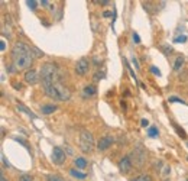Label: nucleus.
Listing matches in <instances>:
<instances>
[{"label": "nucleus", "mask_w": 188, "mask_h": 181, "mask_svg": "<svg viewBox=\"0 0 188 181\" xmlns=\"http://www.w3.org/2000/svg\"><path fill=\"white\" fill-rule=\"evenodd\" d=\"M35 55L32 48L25 42H16L12 48V64L16 70H28L32 65Z\"/></svg>", "instance_id": "nucleus-1"}, {"label": "nucleus", "mask_w": 188, "mask_h": 181, "mask_svg": "<svg viewBox=\"0 0 188 181\" xmlns=\"http://www.w3.org/2000/svg\"><path fill=\"white\" fill-rule=\"evenodd\" d=\"M48 97H51L56 101H67L71 99V91L68 90V87H65L61 81L58 83H52V84H47L42 86Z\"/></svg>", "instance_id": "nucleus-2"}, {"label": "nucleus", "mask_w": 188, "mask_h": 181, "mask_svg": "<svg viewBox=\"0 0 188 181\" xmlns=\"http://www.w3.org/2000/svg\"><path fill=\"white\" fill-rule=\"evenodd\" d=\"M41 81H42V86L61 81V71H59V68L56 67L55 64H52V62L43 64L42 68H41Z\"/></svg>", "instance_id": "nucleus-3"}, {"label": "nucleus", "mask_w": 188, "mask_h": 181, "mask_svg": "<svg viewBox=\"0 0 188 181\" xmlns=\"http://www.w3.org/2000/svg\"><path fill=\"white\" fill-rule=\"evenodd\" d=\"M96 141L91 132L88 130H81L80 134V148L83 149V152H93Z\"/></svg>", "instance_id": "nucleus-4"}, {"label": "nucleus", "mask_w": 188, "mask_h": 181, "mask_svg": "<svg viewBox=\"0 0 188 181\" xmlns=\"http://www.w3.org/2000/svg\"><path fill=\"white\" fill-rule=\"evenodd\" d=\"M52 161H54V164H56V165H62L64 162H65V152H64V149L59 146H54V149H52Z\"/></svg>", "instance_id": "nucleus-5"}, {"label": "nucleus", "mask_w": 188, "mask_h": 181, "mask_svg": "<svg viewBox=\"0 0 188 181\" xmlns=\"http://www.w3.org/2000/svg\"><path fill=\"white\" fill-rule=\"evenodd\" d=\"M90 70V61L87 58H80L78 61H77V65H75V72L78 74V76H85Z\"/></svg>", "instance_id": "nucleus-6"}, {"label": "nucleus", "mask_w": 188, "mask_h": 181, "mask_svg": "<svg viewBox=\"0 0 188 181\" xmlns=\"http://www.w3.org/2000/svg\"><path fill=\"white\" fill-rule=\"evenodd\" d=\"M132 168H133V162H132V159H130V157H129V155L123 157L122 159L119 161V170H120L123 174H127Z\"/></svg>", "instance_id": "nucleus-7"}, {"label": "nucleus", "mask_w": 188, "mask_h": 181, "mask_svg": "<svg viewBox=\"0 0 188 181\" xmlns=\"http://www.w3.org/2000/svg\"><path fill=\"white\" fill-rule=\"evenodd\" d=\"M113 142H114V139H113L112 136L106 135L103 138H100V141L97 142V149H99V151H107L108 148L113 145Z\"/></svg>", "instance_id": "nucleus-8"}, {"label": "nucleus", "mask_w": 188, "mask_h": 181, "mask_svg": "<svg viewBox=\"0 0 188 181\" xmlns=\"http://www.w3.org/2000/svg\"><path fill=\"white\" fill-rule=\"evenodd\" d=\"M25 81L28 83V84H36L38 83V72L35 70H28V71L25 72Z\"/></svg>", "instance_id": "nucleus-9"}, {"label": "nucleus", "mask_w": 188, "mask_h": 181, "mask_svg": "<svg viewBox=\"0 0 188 181\" xmlns=\"http://www.w3.org/2000/svg\"><path fill=\"white\" fill-rule=\"evenodd\" d=\"M96 93H97V88H96V86H93V84L85 86L84 90H83V96H84V97H91V96H94Z\"/></svg>", "instance_id": "nucleus-10"}, {"label": "nucleus", "mask_w": 188, "mask_h": 181, "mask_svg": "<svg viewBox=\"0 0 188 181\" xmlns=\"http://www.w3.org/2000/svg\"><path fill=\"white\" fill-rule=\"evenodd\" d=\"M184 62H185V58L182 55H178L174 61V71H181V68L184 67Z\"/></svg>", "instance_id": "nucleus-11"}, {"label": "nucleus", "mask_w": 188, "mask_h": 181, "mask_svg": "<svg viewBox=\"0 0 188 181\" xmlns=\"http://www.w3.org/2000/svg\"><path fill=\"white\" fill-rule=\"evenodd\" d=\"M56 109H58V106H55V105H43L42 107H41L43 114H51V113H54V112H56Z\"/></svg>", "instance_id": "nucleus-12"}, {"label": "nucleus", "mask_w": 188, "mask_h": 181, "mask_svg": "<svg viewBox=\"0 0 188 181\" xmlns=\"http://www.w3.org/2000/svg\"><path fill=\"white\" fill-rule=\"evenodd\" d=\"M74 165L77 170H84L88 164H87V159H85V158H77L74 161Z\"/></svg>", "instance_id": "nucleus-13"}, {"label": "nucleus", "mask_w": 188, "mask_h": 181, "mask_svg": "<svg viewBox=\"0 0 188 181\" xmlns=\"http://www.w3.org/2000/svg\"><path fill=\"white\" fill-rule=\"evenodd\" d=\"M70 174L74 177V178H77V180H85V177H87L84 172L78 171L77 168H72V170H70Z\"/></svg>", "instance_id": "nucleus-14"}, {"label": "nucleus", "mask_w": 188, "mask_h": 181, "mask_svg": "<svg viewBox=\"0 0 188 181\" xmlns=\"http://www.w3.org/2000/svg\"><path fill=\"white\" fill-rule=\"evenodd\" d=\"M18 109L20 110V112H23V113H26L29 116V117H32V119H36V114L33 113V112H31L29 109H26V106H23L22 103H19L18 105Z\"/></svg>", "instance_id": "nucleus-15"}, {"label": "nucleus", "mask_w": 188, "mask_h": 181, "mask_svg": "<svg viewBox=\"0 0 188 181\" xmlns=\"http://www.w3.org/2000/svg\"><path fill=\"white\" fill-rule=\"evenodd\" d=\"M148 136H149V138H158V136H159L158 128H156V126H150V128L148 129Z\"/></svg>", "instance_id": "nucleus-16"}, {"label": "nucleus", "mask_w": 188, "mask_h": 181, "mask_svg": "<svg viewBox=\"0 0 188 181\" xmlns=\"http://www.w3.org/2000/svg\"><path fill=\"white\" fill-rule=\"evenodd\" d=\"M172 126L175 128V130H177V134H178L179 136H181V138H182V139H187V134L184 132V129H182V128H179V126H178L177 123H175V122H172Z\"/></svg>", "instance_id": "nucleus-17"}, {"label": "nucleus", "mask_w": 188, "mask_h": 181, "mask_svg": "<svg viewBox=\"0 0 188 181\" xmlns=\"http://www.w3.org/2000/svg\"><path fill=\"white\" fill-rule=\"evenodd\" d=\"M132 181H153V180H152V177L148 175V174H142V175L135 177Z\"/></svg>", "instance_id": "nucleus-18"}, {"label": "nucleus", "mask_w": 188, "mask_h": 181, "mask_svg": "<svg viewBox=\"0 0 188 181\" xmlns=\"http://www.w3.org/2000/svg\"><path fill=\"white\" fill-rule=\"evenodd\" d=\"M47 181H65V180L61 178L59 175H56V174H49V175H47Z\"/></svg>", "instance_id": "nucleus-19"}, {"label": "nucleus", "mask_w": 188, "mask_h": 181, "mask_svg": "<svg viewBox=\"0 0 188 181\" xmlns=\"http://www.w3.org/2000/svg\"><path fill=\"white\" fill-rule=\"evenodd\" d=\"M104 72H106V70H101V71H100V70H97V71H96V76H94V80H96V81L103 80L104 76H106Z\"/></svg>", "instance_id": "nucleus-20"}, {"label": "nucleus", "mask_w": 188, "mask_h": 181, "mask_svg": "<svg viewBox=\"0 0 188 181\" xmlns=\"http://www.w3.org/2000/svg\"><path fill=\"white\" fill-rule=\"evenodd\" d=\"M174 42H177V43H184V42H187V36H185V35H179V36H177V38L174 39Z\"/></svg>", "instance_id": "nucleus-21"}, {"label": "nucleus", "mask_w": 188, "mask_h": 181, "mask_svg": "<svg viewBox=\"0 0 188 181\" xmlns=\"http://www.w3.org/2000/svg\"><path fill=\"white\" fill-rule=\"evenodd\" d=\"M169 103H181V105H187L182 99H178V97H169Z\"/></svg>", "instance_id": "nucleus-22"}, {"label": "nucleus", "mask_w": 188, "mask_h": 181, "mask_svg": "<svg viewBox=\"0 0 188 181\" xmlns=\"http://www.w3.org/2000/svg\"><path fill=\"white\" fill-rule=\"evenodd\" d=\"M150 72H152L153 76L161 77V70H159V68H156L155 65H152V67H150Z\"/></svg>", "instance_id": "nucleus-23"}, {"label": "nucleus", "mask_w": 188, "mask_h": 181, "mask_svg": "<svg viewBox=\"0 0 188 181\" xmlns=\"http://www.w3.org/2000/svg\"><path fill=\"white\" fill-rule=\"evenodd\" d=\"M28 6H29V9L35 10V9H36V6H38V2H35V0H29V2H28Z\"/></svg>", "instance_id": "nucleus-24"}, {"label": "nucleus", "mask_w": 188, "mask_h": 181, "mask_svg": "<svg viewBox=\"0 0 188 181\" xmlns=\"http://www.w3.org/2000/svg\"><path fill=\"white\" fill-rule=\"evenodd\" d=\"M32 52L35 54V58H39V57H42V55H43V52L38 51V48H33V47H32Z\"/></svg>", "instance_id": "nucleus-25"}, {"label": "nucleus", "mask_w": 188, "mask_h": 181, "mask_svg": "<svg viewBox=\"0 0 188 181\" xmlns=\"http://www.w3.org/2000/svg\"><path fill=\"white\" fill-rule=\"evenodd\" d=\"M20 181H33V177L32 175H28V174H26V175H22V177H20Z\"/></svg>", "instance_id": "nucleus-26"}, {"label": "nucleus", "mask_w": 188, "mask_h": 181, "mask_svg": "<svg viewBox=\"0 0 188 181\" xmlns=\"http://www.w3.org/2000/svg\"><path fill=\"white\" fill-rule=\"evenodd\" d=\"M132 38H133V42H135V43H139V42H141V38H139V35H137L136 32H133Z\"/></svg>", "instance_id": "nucleus-27"}, {"label": "nucleus", "mask_w": 188, "mask_h": 181, "mask_svg": "<svg viewBox=\"0 0 188 181\" xmlns=\"http://www.w3.org/2000/svg\"><path fill=\"white\" fill-rule=\"evenodd\" d=\"M171 172V168L168 167V165H165V170H164V172H162V177H166Z\"/></svg>", "instance_id": "nucleus-28"}, {"label": "nucleus", "mask_w": 188, "mask_h": 181, "mask_svg": "<svg viewBox=\"0 0 188 181\" xmlns=\"http://www.w3.org/2000/svg\"><path fill=\"white\" fill-rule=\"evenodd\" d=\"M2 159H3V164H5V167H7V168H9V167H10V164H9V161L6 159V157H5V155H2Z\"/></svg>", "instance_id": "nucleus-29"}, {"label": "nucleus", "mask_w": 188, "mask_h": 181, "mask_svg": "<svg viewBox=\"0 0 188 181\" xmlns=\"http://www.w3.org/2000/svg\"><path fill=\"white\" fill-rule=\"evenodd\" d=\"M96 3H99V5H103V6H106V5H108L110 2H108V0H100V2H96Z\"/></svg>", "instance_id": "nucleus-30"}, {"label": "nucleus", "mask_w": 188, "mask_h": 181, "mask_svg": "<svg viewBox=\"0 0 188 181\" xmlns=\"http://www.w3.org/2000/svg\"><path fill=\"white\" fill-rule=\"evenodd\" d=\"M16 141H18V142H20V143H22V145H23L25 148H28V149H29V146H28V145H26V142H25L23 139H19V138H16Z\"/></svg>", "instance_id": "nucleus-31"}, {"label": "nucleus", "mask_w": 188, "mask_h": 181, "mask_svg": "<svg viewBox=\"0 0 188 181\" xmlns=\"http://www.w3.org/2000/svg\"><path fill=\"white\" fill-rule=\"evenodd\" d=\"M141 125H142V126H148V125H149V122H148V119H142L141 120Z\"/></svg>", "instance_id": "nucleus-32"}, {"label": "nucleus", "mask_w": 188, "mask_h": 181, "mask_svg": "<svg viewBox=\"0 0 188 181\" xmlns=\"http://www.w3.org/2000/svg\"><path fill=\"white\" fill-rule=\"evenodd\" d=\"M5 48H6V43H5V41H2V42H0V49L5 51Z\"/></svg>", "instance_id": "nucleus-33"}, {"label": "nucleus", "mask_w": 188, "mask_h": 181, "mask_svg": "<svg viewBox=\"0 0 188 181\" xmlns=\"http://www.w3.org/2000/svg\"><path fill=\"white\" fill-rule=\"evenodd\" d=\"M133 64H135V67H136V70H139V62L136 61V58H133Z\"/></svg>", "instance_id": "nucleus-34"}, {"label": "nucleus", "mask_w": 188, "mask_h": 181, "mask_svg": "<svg viewBox=\"0 0 188 181\" xmlns=\"http://www.w3.org/2000/svg\"><path fill=\"white\" fill-rule=\"evenodd\" d=\"M103 16L104 18H110V16H112V12H104Z\"/></svg>", "instance_id": "nucleus-35"}, {"label": "nucleus", "mask_w": 188, "mask_h": 181, "mask_svg": "<svg viewBox=\"0 0 188 181\" xmlns=\"http://www.w3.org/2000/svg\"><path fill=\"white\" fill-rule=\"evenodd\" d=\"M41 3H42V6H49V2H48V0H42Z\"/></svg>", "instance_id": "nucleus-36"}, {"label": "nucleus", "mask_w": 188, "mask_h": 181, "mask_svg": "<svg viewBox=\"0 0 188 181\" xmlns=\"http://www.w3.org/2000/svg\"><path fill=\"white\" fill-rule=\"evenodd\" d=\"M0 181H7L6 180V177L3 175V172H2V175H0Z\"/></svg>", "instance_id": "nucleus-37"}, {"label": "nucleus", "mask_w": 188, "mask_h": 181, "mask_svg": "<svg viewBox=\"0 0 188 181\" xmlns=\"http://www.w3.org/2000/svg\"><path fill=\"white\" fill-rule=\"evenodd\" d=\"M100 62H101V61H99V60H97V58H94V64H96V65H99Z\"/></svg>", "instance_id": "nucleus-38"}, {"label": "nucleus", "mask_w": 188, "mask_h": 181, "mask_svg": "<svg viewBox=\"0 0 188 181\" xmlns=\"http://www.w3.org/2000/svg\"><path fill=\"white\" fill-rule=\"evenodd\" d=\"M187 146H188V142H187Z\"/></svg>", "instance_id": "nucleus-39"}, {"label": "nucleus", "mask_w": 188, "mask_h": 181, "mask_svg": "<svg viewBox=\"0 0 188 181\" xmlns=\"http://www.w3.org/2000/svg\"><path fill=\"white\" fill-rule=\"evenodd\" d=\"M187 181H188V180H187Z\"/></svg>", "instance_id": "nucleus-40"}]
</instances>
